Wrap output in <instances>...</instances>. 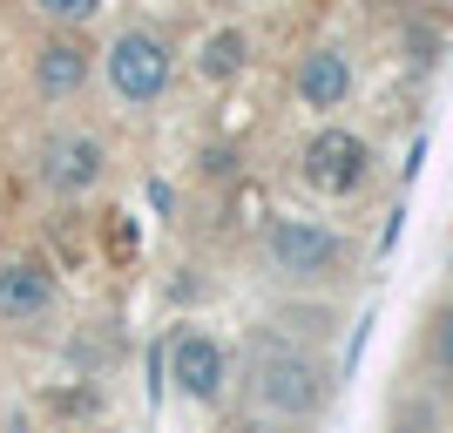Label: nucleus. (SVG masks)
Returning a JSON list of instances; mask_svg holds the SVG:
<instances>
[{
  "label": "nucleus",
  "mask_w": 453,
  "mask_h": 433,
  "mask_svg": "<svg viewBox=\"0 0 453 433\" xmlns=\"http://www.w3.org/2000/svg\"><path fill=\"white\" fill-rule=\"evenodd\" d=\"M109 81L122 102H156V95L170 89V48L156 35H122L109 48Z\"/></svg>",
  "instance_id": "nucleus-1"
},
{
  "label": "nucleus",
  "mask_w": 453,
  "mask_h": 433,
  "mask_svg": "<svg viewBox=\"0 0 453 433\" xmlns=\"http://www.w3.org/2000/svg\"><path fill=\"white\" fill-rule=\"evenodd\" d=\"M271 258H278V271L311 278V271H332V264H339V237H332V230H319V224L284 217V224H271Z\"/></svg>",
  "instance_id": "nucleus-4"
},
{
  "label": "nucleus",
  "mask_w": 453,
  "mask_h": 433,
  "mask_svg": "<svg viewBox=\"0 0 453 433\" xmlns=\"http://www.w3.org/2000/svg\"><path fill=\"white\" fill-rule=\"evenodd\" d=\"M440 359H447V373H453V312L440 319Z\"/></svg>",
  "instance_id": "nucleus-12"
},
{
  "label": "nucleus",
  "mask_w": 453,
  "mask_h": 433,
  "mask_svg": "<svg viewBox=\"0 0 453 433\" xmlns=\"http://www.w3.org/2000/svg\"><path fill=\"white\" fill-rule=\"evenodd\" d=\"M345 89H352V68H345V55H332V48L304 55V68H298V95L311 102V109H339Z\"/></svg>",
  "instance_id": "nucleus-7"
},
{
  "label": "nucleus",
  "mask_w": 453,
  "mask_h": 433,
  "mask_svg": "<svg viewBox=\"0 0 453 433\" xmlns=\"http://www.w3.org/2000/svg\"><path fill=\"white\" fill-rule=\"evenodd\" d=\"M55 298V278L41 264H0V319H35Z\"/></svg>",
  "instance_id": "nucleus-6"
},
{
  "label": "nucleus",
  "mask_w": 453,
  "mask_h": 433,
  "mask_svg": "<svg viewBox=\"0 0 453 433\" xmlns=\"http://www.w3.org/2000/svg\"><path fill=\"white\" fill-rule=\"evenodd\" d=\"M210 81H230L237 68H244V35H210L203 41V61H196Z\"/></svg>",
  "instance_id": "nucleus-10"
},
{
  "label": "nucleus",
  "mask_w": 453,
  "mask_h": 433,
  "mask_svg": "<svg viewBox=\"0 0 453 433\" xmlns=\"http://www.w3.org/2000/svg\"><path fill=\"white\" fill-rule=\"evenodd\" d=\"M81 75H88V48H75V41H48L35 61V81L41 95H75Z\"/></svg>",
  "instance_id": "nucleus-9"
},
{
  "label": "nucleus",
  "mask_w": 453,
  "mask_h": 433,
  "mask_svg": "<svg viewBox=\"0 0 453 433\" xmlns=\"http://www.w3.org/2000/svg\"><path fill=\"white\" fill-rule=\"evenodd\" d=\"M170 379L183 386L189 399H217V393H224V352H217V339L183 332V339L170 345Z\"/></svg>",
  "instance_id": "nucleus-5"
},
{
  "label": "nucleus",
  "mask_w": 453,
  "mask_h": 433,
  "mask_svg": "<svg viewBox=\"0 0 453 433\" xmlns=\"http://www.w3.org/2000/svg\"><path fill=\"white\" fill-rule=\"evenodd\" d=\"M304 176H311V189H352L365 176V143L359 135H345V129H325L311 135V150H304Z\"/></svg>",
  "instance_id": "nucleus-3"
},
{
  "label": "nucleus",
  "mask_w": 453,
  "mask_h": 433,
  "mask_svg": "<svg viewBox=\"0 0 453 433\" xmlns=\"http://www.w3.org/2000/svg\"><path fill=\"white\" fill-rule=\"evenodd\" d=\"M41 7H48L55 20H88L95 14V0H41Z\"/></svg>",
  "instance_id": "nucleus-11"
},
{
  "label": "nucleus",
  "mask_w": 453,
  "mask_h": 433,
  "mask_svg": "<svg viewBox=\"0 0 453 433\" xmlns=\"http://www.w3.org/2000/svg\"><path fill=\"white\" fill-rule=\"evenodd\" d=\"M102 176V143L88 135H61L55 150H48V183L55 189H88Z\"/></svg>",
  "instance_id": "nucleus-8"
},
{
  "label": "nucleus",
  "mask_w": 453,
  "mask_h": 433,
  "mask_svg": "<svg viewBox=\"0 0 453 433\" xmlns=\"http://www.w3.org/2000/svg\"><path fill=\"white\" fill-rule=\"evenodd\" d=\"M257 399L271 414H311L319 406V366L298 352H257Z\"/></svg>",
  "instance_id": "nucleus-2"
},
{
  "label": "nucleus",
  "mask_w": 453,
  "mask_h": 433,
  "mask_svg": "<svg viewBox=\"0 0 453 433\" xmlns=\"http://www.w3.org/2000/svg\"><path fill=\"white\" fill-rule=\"evenodd\" d=\"M224 7H230V0H224Z\"/></svg>",
  "instance_id": "nucleus-13"
}]
</instances>
